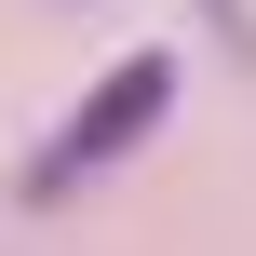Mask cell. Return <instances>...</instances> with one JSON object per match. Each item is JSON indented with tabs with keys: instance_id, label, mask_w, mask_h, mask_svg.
<instances>
[{
	"instance_id": "1",
	"label": "cell",
	"mask_w": 256,
	"mask_h": 256,
	"mask_svg": "<svg viewBox=\"0 0 256 256\" xmlns=\"http://www.w3.org/2000/svg\"><path fill=\"white\" fill-rule=\"evenodd\" d=\"M176 81H189V54H162V40H148V54H122V68H108V81H94V94H81L54 135H40V162H27V202H68L81 176H108V162H122V148H135L162 108H176Z\"/></svg>"
}]
</instances>
